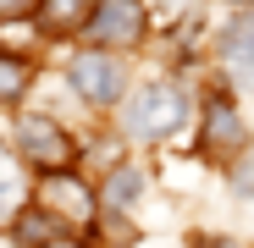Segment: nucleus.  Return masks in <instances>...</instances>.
Returning <instances> with one entry per match:
<instances>
[{
  "instance_id": "10",
  "label": "nucleus",
  "mask_w": 254,
  "mask_h": 248,
  "mask_svg": "<svg viewBox=\"0 0 254 248\" xmlns=\"http://www.w3.org/2000/svg\"><path fill=\"white\" fill-rule=\"evenodd\" d=\"M138 193H144V171L138 165H116V171L105 177V204H116V210L138 204Z\"/></svg>"
},
{
  "instance_id": "1",
  "label": "nucleus",
  "mask_w": 254,
  "mask_h": 248,
  "mask_svg": "<svg viewBox=\"0 0 254 248\" xmlns=\"http://www.w3.org/2000/svg\"><path fill=\"white\" fill-rule=\"evenodd\" d=\"M33 204L45 215H56L72 237H83L94 226V210H100V198H94V188L83 182L77 171H45L39 177V193H33Z\"/></svg>"
},
{
  "instance_id": "11",
  "label": "nucleus",
  "mask_w": 254,
  "mask_h": 248,
  "mask_svg": "<svg viewBox=\"0 0 254 248\" xmlns=\"http://www.w3.org/2000/svg\"><path fill=\"white\" fill-rule=\"evenodd\" d=\"M221 50H227L232 61H254V11H249V17H238V22L221 33Z\"/></svg>"
},
{
  "instance_id": "14",
  "label": "nucleus",
  "mask_w": 254,
  "mask_h": 248,
  "mask_svg": "<svg viewBox=\"0 0 254 248\" xmlns=\"http://www.w3.org/2000/svg\"><path fill=\"white\" fill-rule=\"evenodd\" d=\"M160 6L172 11V17H183V11H188V0H160Z\"/></svg>"
},
{
  "instance_id": "15",
  "label": "nucleus",
  "mask_w": 254,
  "mask_h": 248,
  "mask_svg": "<svg viewBox=\"0 0 254 248\" xmlns=\"http://www.w3.org/2000/svg\"><path fill=\"white\" fill-rule=\"evenodd\" d=\"M243 6H254V0H243Z\"/></svg>"
},
{
  "instance_id": "8",
  "label": "nucleus",
  "mask_w": 254,
  "mask_h": 248,
  "mask_svg": "<svg viewBox=\"0 0 254 248\" xmlns=\"http://www.w3.org/2000/svg\"><path fill=\"white\" fill-rule=\"evenodd\" d=\"M89 11H94V0H39L33 6V17H39L45 33H72V28L89 22Z\"/></svg>"
},
{
  "instance_id": "2",
  "label": "nucleus",
  "mask_w": 254,
  "mask_h": 248,
  "mask_svg": "<svg viewBox=\"0 0 254 248\" xmlns=\"http://www.w3.org/2000/svg\"><path fill=\"white\" fill-rule=\"evenodd\" d=\"M183 121H188V94L177 89V83H149V89L133 99V110H127V127H133L138 138H172Z\"/></svg>"
},
{
  "instance_id": "9",
  "label": "nucleus",
  "mask_w": 254,
  "mask_h": 248,
  "mask_svg": "<svg viewBox=\"0 0 254 248\" xmlns=\"http://www.w3.org/2000/svg\"><path fill=\"white\" fill-rule=\"evenodd\" d=\"M33 83V66L17 55V50H0V105H17Z\"/></svg>"
},
{
  "instance_id": "7",
  "label": "nucleus",
  "mask_w": 254,
  "mask_h": 248,
  "mask_svg": "<svg viewBox=\"0 0 254 248\" xmlns=\"http://www.w3.org/2000/svg\"><path fill=\"white\" fill-rule=\"evenodd\" d=\"M11 237H17V248H56V243H66L72 232H66L56 215H45V210L33 204V210H22V215H17Z\"/></svg>"
},
{
  "instance_id": "12",
  "label": "nucleus",
  "mask_w": 254,
  "mask_h": 248,
  "mask_svg": "<svg viewBox=\"0 0 254 248\" xmlns=\"http://www.w3.org/2000/svg\"><path fill=\"white\" fill-rule=\"evenodd\" d=\"M11 193H17V171H11L6 160H0V210H6V204H11Z\"/></svg>"
},
{
  "instance_id": "4",
  "label": "nucleus",
  "mask_w": 254,
  "mask_h": 248,
  "mask_svg": "<svg viewBox=\"0 0 254 248\" xmlns=\"http://www.w3.org/2000/svg\"><path fill=\"white\" fill-rule=\"evenodd\" d=\"M17 149L39 171H66L72 154H77V144L66 138V127L56 116H17Z\"/></svg>"
},
{
  "instance_id": "3",
  "label": "nucleus",
  "mask_w": 254,
  "mask_h": 248,
  "mask_svg": "<svg viewBox=\"0 0 254 248\" xmlns=\"http://www.w3.org/2000/svg\"><path fill=\"white\" fill-rule=\"evenodd\" d=\"M83 28H89V39L100 50H133L149 33V11H144V0H94Z\"/></svg>"
},
{
  "instance_id": "6",
  "label": "nucleus",
  "mask_w": 254,
  "mask_h": 248,
  "mask_svg": "<svg viewBox=\"0 0 254 248\" xmlns=\"http://www.w3.org/2000/svg\"><path fill=\"white\" fill-rule=\"evenodd\" d=\"M204 144H210V154H221V160H232V154L249 149V121H243V110L227 94H210V105H204Z\"/></svg>"
},
{
  "instance_id": "5",
  "label": "nucleus",
  "mask_w": 254,
  "mask_h": 248,
  "mask_svg": "<svg viewBox=\"0 0 254 248\" xmlns=\"http://www.w3.org/2000/svg\"><path fill=\"white\" fill-rule=\"evenodd\" d=\"M72 89L89 99V105H116L127 94V72L105 50H83V55H72Z\"/></svg>"
},
{
  "instance_id": "13",
  "label": "nucleus",
  "mask_w": 254,
  "mask_h": 248,
  "mask_svg": "<svg viewBox=\"0 0 254 248\" xmlns=\"http://www.w3.org/2000/svg\"><path fill=\"white\" fill-rule=\"evenodd\" d=\"M39 0H0V17H22V11H33Z\"/></svg>"
}]
</instances>
